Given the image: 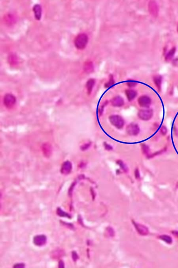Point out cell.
Listing matches in <instances>:
<instances>
[{
  "label": "cell",
  "instance_id": "6da1fadb",
  "mask_svg": "<svg viewBox=\"0 0 178 268\" xmlns=\"http://www.w3.org/2000/svg\"><path fill=\"white\" fill-rule=\"evenodd\" d=\"M88 38L87 35L81 33L77 35L74 40L75 47L79 50H83L86 47L88 43Z\"/></svg>",
  "mask_w": 178,
  "mask_h": 268
},
{
  "label": "cell",
  "instance_id": "7a4b0ae2",
  "mask_svg": "<svg viewBox=\"0 0 178 268\" xmlns=\"http://www.w3.org/2000/svg\"><path fill=\"white\" fill-rule=\"evenodd\" d=\"M109 119L111 124L118 129L122 128L124 125V120L123 118L120 115H111L109 117Z\"/></svg>",
  "mask_w": 178,
  "mask_h": 268
},
{
  "label": "cell",
  "instance_id": "3957f363",
  "mask_svg": "<svg viewBox=\"0 0 178 268\" xmlns=\"http://www.w3.org/2000/svg\"><path fill=\"white\" fill-rule=\"evenodd\" d=\"M153 115V110L151 109L140 110L138 113L139 117L144 121L149 120L151 118Z\"/></svg>",
  "mask_w": 178,
  "mask_h": 268
},
{
  "label": "cell",
  "instance_id": "277c9868",
  "mask_svg": "<svg viewBox=\"0 0 178 268\" xmlns=\"http://www.w3.org/2000/svg\"><path fill=\"white\" fill-rule=\"evenodd\" d=\"M16 102V98L12 94H7L4 98V104L6 108H10L14 105Z\"/></svg>",
  "mask_w": 178,
  "mask_h": 268
},
{
  "label": "cell",
  "instance_id": "5b68a950",
  "mask_svg": "<svg viewBox=\"0 0 178 268\" xmlns=\"http://www.w3.org/2000/svg\"><path fill=\"white\" fill-rule=\"evenodd\" d=\"M127 133L131 136H136L140 132V128L137 124H130L126 127Z\"/></svg>",
  "mask_w": 178,
  "mask_h": 268
},
{
  "label": "cell",
  "instance_id": "8992f818",
  "mask_svg": "<svg viewBox=\"0 0 178 268\" xmlns=\"http://www.w3.org/2000/svg\"><path fill=\"white\" fill-rule=\"evenodd\" d=\"M138 104L141 107L148 108L151 104V100L147 96L143 95L139 97L138 100Z\"/></svg>",
  "mask_w": 178,
  "mask_h": 268
},
{
  "label": "cell",
  "instance_id": "52a82bcc",
  "mask_svg": "<svg viewBox=\"0 0 178 268\" xmlns=\"http://www.w3.org/2000/svg\"><path fill=\"white\" fill-rule=\"evenodd\" d=\"M47 237L45 235L35 236L33 238V242L34 245L38 246L45 245L47 242Z\"/></svg>",
  "mask_w": 178,
  "mask_h": 268
},
{
  "label": "cell",
  "instance_id": "ba28073f",
  "mask_svg": "<svg viewBox=\"0 0 178 268\" xmlns=\"http://www.w3.org/2000/svg\"><path fill=\"white\" fill-rule=\"evenodd\" d=\"M148 10L150 14L154 17L158 15V8L156 2L151 1L148 4Z\"/></svg>",
  "mask_w": 178,
  "mask_h": 268
},
{
  "label": "cell",
  "instance_id": "9c48e42d",
  "mask_svg": "<svg viewBox=\"0 0 178 268\" xmlns=\"http://www.w3.org/2000/svg\"><path fill=\"white\" fill-rule=\"evenodd\" d=\"M112 105L116 107H120L124 104L123 98L120 96H116L112 98L111 101Z\"/></svg>",
  "mask_w": 178,
  "mask_h": 268
},
{
  "label": "cell",
  "instance_id": "30bf717a",
  "mask_svg": "<svg viewBox=\"0 0 178 268\" xmlns=\"http://www.w3.org/2000/svg\"><path fill=\"white\" fill-rule=\"evenodd\" d=\"M133 224L137 231L140 234L142 235H146L148 234V230L146 227L144 225H141V224H138L134 222H133Z\"/></svg>",
  "mask_w": 178,
  "mask_h": 268
},
{
  "label": "cell",
  "instance_id": "8fae6325",
  "mask_svg": "<svg viewBox=\"0 0 178 268\" xmlns=\"http://www.w3.org/2000/svg\"><path fill=\"white\" fill-rule=\"evenodd\" d=\"M34 17L37 20H40L42 17V9L41 6L38 4H36L33 7Z\"/></svg>",
  "mask_w": 178,
  "mask_h": 268
},
{
  "label": "cell",
  "instance_id": "7c38bea8",
  "mask_svg": "<svg viewBox=\"0 0 178 268\" xmlns=\"http://www.w3.org/2000/svg\"><path fill=\"white\" fill-rule=\"evenodd\" d=\"M72 167L71 163L69 161H67L62 165L61 169V173L64 174H68L71 172Z\"/></svg>",
  "mask_w": 178,
  "mask_h": 268
},
{
  "label": "cell",
  "instance_id": "4fadbf2b",
  "mask_svg": "<svg viewBox=\"0 0 178 268\" xmlns=\"http://www.w3.org/2000/svg\"><path fill=\"white\" fill-rule=\"evenodd\" d=\"M127 99L129 101H131L137 97V93L135 90L132 89H127L125 91Z\"/></svg>",
  "mask_w": 178,
  "mask_h": 268
},
{
  "label": "cell",
  "instance_id": "5bb4252c",
  "mask_svg": "<svg viewBox=\"0 0 178 268\" xmlns=\"http://www.w3.org/2000/svg\"><path fill=\"white\" fill-rule=\"evenodd\" d=\"M95 84V80L93 79L88 80L86 84V87L88 95H90L92 91L93 88Z\"/></svg>",
  "mask_w": 178,
  "mask_h": 268
},
{
  "label": "cell",
  "instance_id": "9a60e30c",
  "mask_svg": "<svg viewBox=\"0 0 178 268\" xmlns=\"http://www.w3.org/2000/svg\"><path fill=\"white\" fill-rule=\"evenodd\" d=\"M154 84L158 89H160L161 86L162 77L159 75H157L154 78Z\"/></svg>",
  "mask_w": 178,
  "mask_h": 268
},
{
  "label": "cell",
  "instance_id": "2e32d148",
  "mask_svg": "<svg viewBox=\"0 0 178 268\" xmlns=\"http://www.w3.org/2000/svg\"><path fill=\"white\" fill-rule=\"evenodd\" d=\"M85 71L88 73H90L92 72L93 70V66L92 63L91 62H87L85 64Z\"/></svg>",
  "mask_w": 178,
  "mask_h": 268
},
{
  "label": "cell",
  "instance_id": "e0dca14e",
  "mask_svg": "<svg viewBox=\"0 0 178 268\" xmlns=\"http://www.w3.org/2000/svg\"><path fill=\"white\" fill-rule=\"evenodd\" d=\"M57 215L59 216V217H65V218H69V219L71 218V216L69 214L63 211L61 208H59V207L57 209Z\"/></svg>",
  "mask_w": 178,
  "mask_h": 268
},
{
  "label": "cell",
  "instance_id": "ac0fdd59",
  "mask_svg": "<svg viewBox=\"0 0 178 268\" xmlns=\"http://www.w3.org/2000/svg\"><path fill=\"white\" fill-rule=\"evenodd\" d=\"M176 51L175 47H173L172 49L169 51V52L167 54L166 57V60L167 61H169L171 60V58L173 57L174 55L175 54Z\"/></svg>",
  "mask_w": 178,
  "mask_h": 268
},
{
  "label": "cell",
  "instance_id": "d6986e66",
  "mask_svg": "<svg viewBox=\"0 0 178 268\" xmlns=\"http://www.w3.org/2000/svg\"><path fill=\"white\" fill-rule=\"evenodd\" d=\"M161 240L168 244H171L172 243V239L170 236L167 235H162L159 236Z\"/></svg>",
  "mask_w": 178,
  "mask_h": 268
},
{
  "label": "cell",
  "instance_id": "ffe728a7",
  "mask_svg": "<svg viewBox=\"0 0 178 268\" xmlns=\"http://www.w3.org/2000/svg\"><path fill=\"white\" fill-rule=\"evenodd\" d=\"M114 83H115V82H114L113 75H111L110 76L109 80L108 82L106 83L105 85H104V87L106 88H109V87L114 85Z\"/></svg>",
  "mask_w": 178,
  "mask_h": 268
},
{
  "label": "cell",
  "instance_id": "44dd1931",
  "mask_svg": "<svg viewBox=\"0 0 178 268\" xmlns=\"http://www.w3.org/2000/svg\"><path fill=\"white\" fill-rule=\"evenodd\" d=\"M25 267V265L23 263L16 264L13 266L14 268H23Z\"/></svg>",
  "mask_w": 178,
  "mask_h": 268
},
{
  "label": "cell",
  "instance_id": "7402d4cb",
  "mask_svg": "<svg viewBox=\"0 0 178 268\" xmlns=\"http://www.w3.org/2000/svg\"><path fill=\"white\" fill-rule=\"evenodd\" d=\"M72 258L74 261H76L78 259V255L75 251H73L72 252Z\"/></svg>",
  "mask_w": 178,
  "mask_h": 268
},
{
  "label": "cell",
  "instance_id": "603a6c76",
  "mask_svg": "<svg viewBox=\"0 0 178 268\" xmlns=\"http://www.w3.org/2000/svg\"><path fill=\"white\" fill-rule=\"evenodd\" d=\"M142 150H143V152H144L145 154H147L149 152V149L148 147L147 146L145 145H143V146L142 147Z\"/></svg>",
  "mask_w": 178,
  "mask_h": 268
},
{
  "label": "cell",
  "instance_id": "cb8c5ba5",
  "mask_svg": "<svg viewBox=\"0 0 178 268\" xmlns=\"http://www.w3.org/2000/svg\"><path fill=\"white\" fill-rule=\"evenodd\" d=\"M127 85L129 87H134V86H135L137 85V83L133 82H128L127 83Z\"/></svg>",
  "mask_w": 178,
  "mask_h": 268
},
{
  "label": "cell",
  "instance_id": "d4e9b609",
  "mask_svg": "<svg viewBox=\"0 0 178 268\" xmlns=\"http://www.w3.org/2000/svg\"><path fill=\"white\" fill-rule=\"evenodd\" d=\"M161 132L163 135H166V134L167 133V128L165 126H163V127H162L161 129Z\"/></svg>",
  "mask_w": 178,
  "mask_h": 268
},
{
  "label": "cell",
  "instance_id": "484cf974",
  "mask_svg": "<svg viewBox=\"0 0 178 268\" xmlns=\"http://www.w3.org/2000/svg\"><path fill=\"white\" fill-rule=\"evenodd\" d=\"M65 265L63 261H60L59 262V268H64Z\"/></svg>",
  "mask_w": 178,
  "mask_h": 268
},
{
  "label": "cell",
  "instance_id": "4316f807",
  "mask_svg": "<svg viewBox=\"0 0 178 268\" xmlns=\"http://www.w3.org/2000/svg\"><path fill=\"white\" fill-rule=\"evenodd\" d=\"M104 146H105V149H106L107 150H109V151L112 150V147L111 146L107 144L106 143H104Z\"/></svg>",
  "mask_w": 178,
  "mask_h": 268
},
{
  "label": "cell",
  "instance_id": "83f0119b",
  "mask_svg": "<svg viewBox=\"0 0 178 268\" xmlns=\"http://www.w3.org/2000/svg\"><path fill=\"white\" fill-rule=\"evenodd\" d=\"M135 176L136 179H138V178H140V172H139V171L138 169H136L135 171Z\"/></svg>",
  "mask_w": 178,
  "mask_h": 268
},
{
  "label": "cell",
  "instance_id": "f1b7e54d",
  "mask_svg": "<svg viewBox=\"0 0 178 268\" xmlns=\"http://www.w3.org/2000/svg\"><path fill=\"white\" fill-rule=\"evenodd\" d=\"M172 233L174 235L178 237V231H172Z\"/></svg>",
  "mask_w": 178,
  "mask_h": 268
},
{
  "label": "cell",
  "instance_id": "f546056e",
  "mask_svg": "<svg viewBox=\"0 0 178 268\" xmlns=\"http://www.w3.org/2000/svg\"><path fill=\"white\" fill-rule=\"evenodd\" d=\"M177 32L178 33V24L177 26Z\"/></svg>",
  "mask_w": 178,
  "mask_h": 268
}]
</instances>
